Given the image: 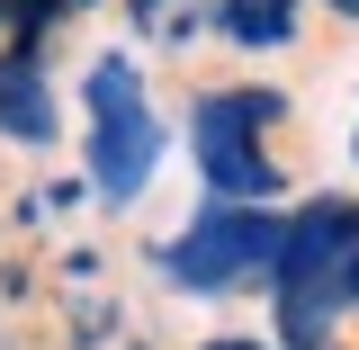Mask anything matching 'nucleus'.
<instances>
[{
	"instance_id": "f257e3e1",
	"label": "nucleus",
	"mask_w": 359,
	"mask_h": 350,
	"mask_svg": "<svg viewBox=\"0 0 359 350\" xmlns=\"http://www.w3.org/2000/svg\"><path fill=\"white\" fill-rule=\"evenodd\" d=\"M351 278H359V207L351 198H323V216H297L287 224V261L269 278L278 297V332L297 350H323L332 323L351 306Z\"/></svg>"
},
{
	"instance_id": "f03ea898",
	"label": "nucleus",
	"mask_w": 359,
	"mask_h": 350,
	"mask_svg": "<svg viewBox=\"0 0 359 350\" xmlns=\"http://www.w3.org/2000/svg\"><path fill=\"white\" fill-rule=\"evenodd\" d=\"M287 261V224L269 207H207L171 243V278L180 288H233V278H278Z\"/></svg>"
},
{
	"instance_id": "7ed1b4c3",
	"label": "nucleus",
	"mask_w": 359,
	"mask_h": 350,
	"mask_svg": "<svg viewBox=\"0 0 359 350\" xmlns=\"http://www.w3.org/2000/svg\"><path fill=\"white\" fill-rule=\"evenodd\" d=\"M261 117H269L261 99H207L198 108V162H207L216 207H261V198H278V171H269L261 144H252Z\"/></svg>"
},
{
	"instance_id": "20e7f679",
	"label": "nucleus",
	"mask_w": 359,
	"mask_h": 350,
	"mask_svg": "<svg viewBox=\"0 0 359 350\" xmlns=\"http://www.w3.org/2000/svg\"><path fill=\"white\" fill-rule=\"evenodd\" d=\"M153 153H162V135H153V117H144V108H99L90 171H99V189H108V198H135V189H144V171H153Z\"/></svg>"
},
{
	"instance_id": "39448f33",
	"label": "nucleus",
	"mask_w": 359,
	"mask_h": 350,
	"mask_svg": "<svg viewBox=\"0 0 359 350\" xmlns=\"http://www.w3.org/2000/svg\"><path fill=\"white\" fill-rule=\"evenodd\" d=\"M0 135H54V108H45V81L36 63H0Z\"/></svg>"
},
{
	"instance_id": "423d86ee",
	"label": "nucleus",
	"mask_w": 359,
	"mask_h": 350,
	"mask_svg": "<svg viewBox=\"0 0 359 350\" xmlns=\"http://www.w3.org/2000/svg\"><path fill=\"white\" fill-rule=\"evenodd\" d=\"M243 9H278V18H287V0H243Z\"/></svg>"
},
{
	"instance_id": "0eeeda50",
	"label": "nucleus",
	"mask_w": 359,
	"mask_h": 350,
	"mask_svg": "<svg viewBox=\"0 0 359 350\" xmlns=\"http://www.w3.org/2000/svg\"><path fill=\"white\" fill-rule=\"evenodd\" d=\"M332 9H341V18H351V27H359V0H332Z\"/></svg>"
},
{
	"instance_id": "6e6552de",
	"label": "nucleus",
	"mask_w": 359,
	"mask_h": 350,
	"mask_svg": "<svg viewBox=\"0 0 359 350\" xmlns=\"http://www.w3.org/2000/svg\"><path fill=\"white\" fill-rule=\"evenodd\" d=\"M207 350H261V342H207Z\"/></svg>"
},
{
	"instance_id": "1a4fd4ad",
	"label": "nucleus",
	"mask_w": 359,
	"mask_h": 350,
	"mask_svg": "<svg viewBox=\"0 0 359 350\" xmlns=\"http://www.w3.org/2000/svg\"><path fill=\"white\" fill-rule=\"evenodd\" d=\"M351 306H359V278H351Z\"/></svg>"
},
{
	"instance_id": "9d476101",
	"label": "nucleus",
	"mask_w": 359,
	"mask_h": 350,
	"mask_svg": "<svg viewBox=\"0 0 359 350\" xmlns=\"http://www.w3.org/2000/svg\"><path fill=\"white\" fill-rule=\"evenodd\" d=\"M351 153H359V144H351Z\"/></svg>"
}]
</instances>
